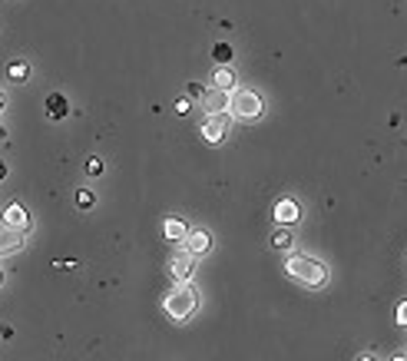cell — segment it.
Segmentation results:
<instances>
[{"label":"cell","instance_id":"obj_1","mask_svg":"<svg viewBox=\"0 0 407 361\" xmlns=\"http://www.w3.org/2000/svg\"><path fill=\"white\" fill-rule=\"evenodd\" d=\"M285 272H288L295 282H301V286H308V288H321L328 282V266L312 259V255H288V259H285Z\"/></svg>","mask_w":407,"mask_h":361},{"label":"cell","instance_id":"obj_2","mask_svg":"<svg viewBox=\"0 0 407 361\" xmlns=\"http://www.w3.org/2000/svg\"><path fill=\"white\" fill-rule=\"evenodd\" d=\"M163 308H166L169 318L185 322V318H189V315H196V308H199V292L189 286V282H176V288H172L166 299H163Z\"/></svg>","mask_w":407,"mask_h":361},{"label":"cell","instance_id":"obj_3","mask_svg":"<svg viewBox=\"0 0 407 361\" xmlns=\"http://www.w3.org/2000/svg\"><path fill=\"white\" fill-rule=\"evenodd\" d=\"M265 113V103H261V96L255 90H229V116H235L242 123H252V119H259Z\"/></svg>","mask_w":407,"mask_h":361},{"label":"cell","instance_id":"obj_4","mask_svg":"<svg viewBox=\"0 0 407 361\" xmlns=\"http://www.w3.org/2000/svg\"><path fill=\"white\" fill-rule=\"evenodd\" d=\"M192 268H196V255L189 248H183V252H176L169 259V279L172 282H189L192 279Z\"/></svg>","mask_w":407,"mask_h":361},{"label":"cell","instance_id":"obj_5","mask_svg":"<svg viewBox=\"0 0 407 361\" xmlns=\"http://www.w3.org/2000/svg\"><path fill=\"white\" fill-rule=\"evenodd\" d=\"M229 113H209V119L202 123V139L209 143H222L225 136H229Z\"/></svg>","mask_w":407,"mask_h":361},{"label":"cell","instance_id":"obj_6","mask_svg":"<svg viewBox=\"0 0 407 361\" xmlns=\"http://www.w3.org/2000/svg\"><path fill=\"white\" fill-rule=\"evenodd\" d=\"M199 103H202L205 116L209 113H229V93L225 90H202V96H199Z\"/></svg>","mask_w":407,"mask_h":361},{"label":"cell","instance_id":"obj_7","mask_svg":"<svg viewBox=\"0 0 407 361\" xmlns=\"http://www.w3.org/2000/svg\"><path fill=\"white\" fill-rule=\"evenodd\" d=\"M183 242H185V248H189V252H192V255L199 259V255H205V252L212 248V235H209L205 229H189Z\"/></svg>","mask_w":407,"mask_h":361},{"label":"cell","instance_id":"obj_8","mask_svg":"<svg viewBox=\"0 0 407 361\" xmlns=\"http://www.w3.org/2000/svg\"><path fill=\"white\" fill-rule=\"evenodd\" d=\"M23 246H27V239H23L20 229L0 226V255H14V252H20Z\"/></svg>","mask_w":407,"mask_h":361},{"label":"cell","instance_id":"obj_9","mask_svg":"<svg viewBox=\"0 0 407 361\" xmlns=\"http://www.w3.org/2000/svg\"><path fill=\"white\" fill-rule=\"evenodd\" d=\"M301 219V206L295 199H278L275 202V226H292Z\"/></svg>","mask_w":407,"mask_h":361},{"label":"cell","instance_id":"obj_10","mask_svg":"<svg viewBox=\"0 0 407 361\" xmlns=\"http://www.w3.org/2000/svg\"><path fill=\"white\" fill-rule=\"evenodd\" d=\"M3 226L27 232V226H30V216H27V209H23L20 202H10V206L3 209Z\"/></svg>","mask_w":407,"mask_h":361},{"label":"cell","instance_id":"obj_11","mask_svg":"<svg viewBox=\"0 0 407 361\" xmlns=\"http://www.w3.org/2000/svg\"><path fill=\"white\" fill-rule=\"evenodd\" d=\"M47 119H54V123H60V119H67V113H70V103H67V96L63 93H50L47 96Z\"/></svg>","mask_w":407,"mask_h":361},{"label":"cell","instance_id":"obj_12","mask_svg":"<svg viewBox=\"0 0 407 361\" xmlns=\"http://www.w3.org/2000/svg\"><path fill=\"white\" fill-rule=\"evenodd\" d=\"M272 248L275 252H292V246H295V235H292V229L288 226H275V232H272Z\"/></svg>","mask_w":407,"mask_h":361},{"label":"cell","instance_id":"obj_13","mask_svg":"<svg viewBox=\"0 0 407 361\" xmlns=\"http://www.w3.org/2000/svg\"><path fill=\"white\" fill-rule=\"evenodd\" d=\"M212 86H216V90H225V93L235 90V73L229 70V63H219V67H216V73H212Z\"/></svg>","mask_w":407,"mask_h":361},{"label":"cell","instance_id":"obj_14","mask_svg":"<svg viewBox=\"0 0 407 361\" xmlns=\"http://www.w3.org/2000/svg\"><path fill=\"white\" fill-rule=\"evenodd\" d=\"M163 232H166V239H172V242H183V239H185V232H189V226H185L183 219L169 216L166 222H163Z\"/></svg>","mask_w":407,"mask_h":361},{"label":"cell","instance_id":"obj_15","mask_svg":"<svg viewBox=\"0 0 407 361\" xmlns=\"http://www.w3.org/2000/svg\"><path fill=\"white\" fill-rule=\"evenodd\" d=\"M7 76H10L14 83H23V80L30 76V63H23V60H14V63H7Z\"/></svg>","mask_w":407,"mask_h":361},{"label":"cell","instance_id":"obj_16","mask_svg":"<svg viewBox=\"0 0 407 361\" xmlns=\"http://www.w3.org/2000/svg\"><path fill=\"white\" fill-rule=\"evenodd\" d=\"M212 60H216V63H232V47H229L225 40H219V43L212 47Z\"/></svg>","mask_w":407,"mask_h":361},{"label":"cell","instance_id":"obj_17","mask_svg":"<svg viewBox=\"0 0 407 361\" xmlns=\"http://www.w3.org/2000/svg\"><path fill=\"white\" fill-rule=\"evenodd\" d=\"M76 206H80V209H93V206H96V196H93L90 189H80L76 192Z\"/></svg>","mask_w":407,"mask_h":361},{"label":"cell","instance_id":"obj_18","mask_svg":"<svg viewBox=\"0 0 407 361\" xmlns=\"http://www.w3.org/2000/svg\"><path fill=\"white\" fill-rule=\"evenodd\" d=\"M100 172H103V159H100V156H90V159H86V176H100Z\"/></svg>","mask_w":407,"mask_h":361},{"label":"cell","instance_id":"obj_19","mask_svg":"<svg viewBox=\"0 0 407 361\" xmlns=\"http://www.w3.org/2000/svg\"><path fill=\"white\" fill-rule=\"evenodd\" d=\"M172 110H176V113H179V116H185V113H189V110H192V100H189V96H179Z\"/></svg>","mask_w":407,"mask_h":361},{"label":"cell","instance_id":"obj_20","mask_svg":"<svg viewBox=\"0 0 407 361\" xmlns=\"http://www.w3.org/2000/svg\"><path fill=\"white\" fill-rule=\"evenodd\" d=\"M202 83H185V96H189V100H199V96H202Z\"/></svg>","mask_w":407,"mask_h":361},{"label":"cell","instance_id":"obj_21","mask_svg":"<svg viewBox=\"0 0 407 361\" xmlns=\"http://www.w3.org/2000/svg\"><path fill=\"white\" fill-rule=\"evenodd\" d=\"M407 322V302L397 305V325H404Z\"/></svg>","mask_w":407,"mask_h":361},{"label":"cell","instance_id":"obj_22","mask_svg":"<svg viewBox=\"0 0 407 361\" xmlns=\"http://www.w3.org/2000/svg\"><path fill=\"white\" fill-rule=\"evenodd\" d=\"M3 179H7V163L0 159V183H3Z\"/></svg>","mask_w":407,"mask_h":361},{"label":"cell","instance_id":"obj_23","mask_svg":"<svg viewBox=\"0 0 407 361\" xmlns=\"http://www.w3.org/2000/svg\"><path fill=\"white\" fill-rule=\"evenodd\" d=\"M3 106H7V96H3V90H0V113H3Z\"/></svg>","mask_w":407,"mask_h":361},{"label":"cell","instance_id":"obj_24","mask_svg":"<svg viewBox=\"0 0 407 361\" xmlns=\"http://www.w3.org/2000/svg\"><path fill=\"white\" fill-rule=\"evenodd\" d=\"M0 282H3V268H0Z\"/></svg>","mask_w":407,"mask_h":361},{"label":"cell","instance_id":"obj_25","mask_svg":"<svg viewBox=\"0 0 407 361\" xmlns=\"http://www.w3.org/2000/svg\"><path fill=\"white\" fill-rule=\"evenodd\" d=\"M3 136H7V133H3V130H0V139H3Z\"/></svg>","mask_w":407,"mask_h":361}]
</instances>
